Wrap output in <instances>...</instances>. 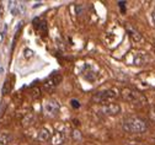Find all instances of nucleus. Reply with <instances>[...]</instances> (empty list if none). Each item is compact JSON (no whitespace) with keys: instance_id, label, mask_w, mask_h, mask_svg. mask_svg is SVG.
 I'll return each mask as SVG.
<instances>
[{"instance_id":"6e6552de","label":"nucleus","mask_w":155,"mask_h":145,"mask_svg":"<svg viewBox=\"0 0 155 145\" xmlns=\"http://www.w3.org/2000/svg\"><path fill=\"white\" fill-rule=\"evenodd\" d=\"M64 140H65V134L62 130H58V129L52 134V138H51L52 145H61L64 143Z\"/></svg>"},{"instance_id":"a211bd4d","label":"nucleus","mask_w":155,"mask_h":145,"mask_svg":"<svg viewBox=\"0 0 155 145\" xmlns=\"http://www.w3.org/2000/svg\"><path fill=\"white\" fill-rule=\"evenodd\" d=\"M151 21H153V24H154V26H155V9H154L153 12H151Z\"/></svg>"},{"instance_id":"0eeeda50","label":"nucleus","mask_w":155,"mask_h":145,"mask_svg":"<svg viewBox=\"0 0 155 145\" xmlns=\"http://www.w3.org/2000/svg\"><path fill=\"white\" fill-rule=\"evenodd\" d=\"M101 112H102L104 114H106V116L113 117V116H117V114L121 112V106L118 105V103L112 102V103H108V105L102 106Z\"/></svg>"},{"instance_id":"4468645a","label":"nucleus","mask_w":155,"mask_h":145,"mask_svg":"<svg viewBox=\"0 0 155 145\" xmlns=\"http://www.w3.org/2000/svg\"><path fill=\"white\" fill-rule=\"evenodd\" d=\"M17 3L16 2H10V11H11V14L14 15V16H16V15H18V5H16Z\"/></svg>"},{"instance_id":"423d86ee","label":"nucleus","mask_w":155,"mask_h":145,"mask_svg":"<svg viewBox=\"0 0 155 145\" xmlns=\"http://www.w3.org/2000/svg\"><path fill=\"white\" fill-rule=\"evenodd\" d=\"M130 57H132V60H130L132 65H144L150 60L149 54L145 52H133Z\"/></svg>"},{"instance_id":"20e7f679","label":"nucleus","mask_w":155,"mask_h":145,"mask_svg":"<svg viewBox=\"0 0 155 145\" xmlns=\"http://www.w3.org/2000/svg\"><path fill=\"white\" fill-rule=\"evenodd\" d=\"M62 79H63V77H62V74H61L59 71H54V73H52V74L43 81V85H42L43 91L47 92V94L53 92V91L58 87V85L61 84Z\"/></svg>"},{"instance_id":"6ab92c4d","label":"nucleus","mask_w":155,"mask_h":145,"mask_svg":"<svg viewBox=\"0 0 155 145\" xmlns=\"http://www.w3.org/2000/svg\"><path fill=\"white\" fill-rule=\"evenodd\" d=\"M0 73H2V68H0Z\"/></svg>"},{"instance_id":"dca6fc26","label":"nucleus","mask_w":155,"mask_h":145,"mask_svg":"<svg viewBox=\"0 0 155 145\" xmlns=\"http://www.w3.org/2000/svg\"><path fill=\"white\" fill-rule=\"evenodd\" d=\"M150 117L153 120H155V105L151 106V108H150Z\"/></svg>"},{"instance_id":"2eb2a0df","label":"nucleus","mask_w":155,"mask_h":145,"mask_svg":"<svg viewBox=\"0 0 155 145\" xmlns=\"http://www.w3.org/2000/svg\"><path fill=\"white\" fill-rule=\"evenodd\" d=\"M71 106L74 108H79L80 107V103H79V101H76V100H71Z\"/></svg>"},{"instance_id":"9b49d317","label":"nucleus","mask_w":155,"mask_h":145,"mask_svg":"<svg viewBox=\"0 0 155 145\" xmlns=\"http://www.w3.org/2000/svg\"><path fill=\"white\" fill-rule=\"evenodd\" d=\"M127 31H128V33H129V37H130V39L133 41V42H140V41L143 39V37H142V35L137 31V30H134L133 27H130V26H128L127 27Z\"/></svg>"},{"instance_id":"1a4fd4ad","label":"nucleus","mask_w":155,"mask_h":145,"mask_svg":"<svg viewBox=\"0 0 155 145\" xmlns=\"http://www.w3.org/2000/svg\"><path fill=\"white\" fill-rule=\"evenodd\" d=\"M35 28L37 30V32H40L42 36H46L47 35V22L42 18H36L35 21Z\"/></svg>"},{"instance_id":"f257e3e1","label":"nucleus","mask_w":155,"mask_h":145,"mask_svg":"<svg viewBox=\"0 0 155 145\" xmlns=\"http://www.w3.org/2000/svg\"><path fill=\"white\" fill-rule=\"evenodd\" d=\"M122 128L126 133L129 134H142L147 130L148 124L144 119L139 117H128L123 120Z\"/></svg>"},{"instance_id":"9d476101","label":"nucleus","mask_w":155,"mask_h":145,"mask_svg":"<svg viewBox=\"0 0 155 145\" xmlns=\"http://www.w3.org/2000/svg\"><path fill=\"white\" fill-rule=\"evenodd\" d=\"M37 138H38V140H40V141L46 143V141L51 140V138H52V133L49 132V129H48V128L43 127V128H41V129H40V132H38Z\"/></svg>"},{"instance_id":"f03ea898","label":"nucleus","mask_w":155,"mask_h":145,"mask_svg":"<svg viewBox=\"0 0 155 145\" xmlns=\"http://www.w3.org/2000/svg\"><path fill=\"white\" fill-rule=\"evenodd\" d=\"M122 98L129 103L132 106L135 107H142L147 103V98L143 94H140L137 90H133V89H124L122 91Z\"/></svg>"},{"instance_id":"7ed1b4c3","label":"nucleus","mask_w":155,"mask_h":145,"mask_svg":"<svg viewBox=\"0 0 155 145\" xmlns=\"http://www.w3.org/2000/svg\"><path fill=\"white\" fill-rule=\"evenodd\" d=\"M117 96H118V92L114 89L101 90V91H97L92 95V102L100 103V105L105 106V105H108V103H112L117 98Z\"/></svg>"},{"instance_id":"f8f14e48","label":"nucleus","mask_w":155,"mask_h":145,"mask_svg":"<svg viewBox=\"0 0 155 145\" xmlns=\"http://www.w3.org/2000/svg\"><path fill=\"white\" fill-rule=\"evenodd\" d=\"M11 141V135L8 132H0V145H9Z\"/></svg>"},{"instance_id":"ddd939ff","label":"nucleus","mask_w":155,"mask_h":145,"mask_svg":"<svg viewBox=\"0 0 155 145\" xmlns=\"http://www.w3.org/2000/svg\"><path fill=\"white\" fill-rule=\"evenodd\" d=\"M11 89H12V84H11V80L6 79L5 84H4V86H3V94H4V95H8V94H9L10 91H11Z\"/></svg>"},{"instance_id":"f3484780","label":"nucleus","mask_w":155,"mask_h":145,"mask_svg":"<svg viewBox=\"0 0 155 145\" xmlns=\"http://www.w3.org/2000/svg\"><path fill=\"white\" fill-rule=\"evenodd\" d=\"M25 53H26V54H25V57H26V58H31V57H32V54H33V52H32V51H30V49H25Z\"/></svg>"},{"instance_id":"39448f33","label":"nucleus","mask_w":155,"mask_h":145,"mask_svg":"<svg viewBox=\"0 0 155 145\" xmlns=\"http://www.w3.org/2000/svg\"><path fill=\"white\" fill-rule=\"evenodd\" d=\"M61 110V105L59 102L54 98H47L43 102V112L46 116L48 117H55Z\"/></svg>"}]
</instances>
